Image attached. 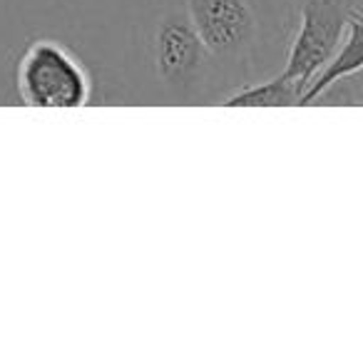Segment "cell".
<instances>
[{"label": "cell", "mask_w": 363, "mask_h": 363, "mask_svg": "<svg viewBox=\"0 0 363 363\" xmlns=\"http://www.w3.org/2000/svg\"><path fill=\"white\" fill-rule=\"evenodd\" d=\"M363 65V21L361 11H353L351 21H348L346 35H343L341 45L333 50V55L326 60V65L313 75L308 87L303 90L298 105H313V102L323 100L336 85H343L346 80L356 77Z\"/></svg>", "instance_id": "5"}, {"label": "cell", "mask_w": 363, "mask_h": 363, "mask_svg": "<svg viewBox=\"0 0 363 363\" xmlns=\"http://www.w3.org/2000/svg\"><path fill=\"white\" fill-rule=\"evenodd\" d=\"M16 92L28 107H82L92 100V75L70 45L35 38L16 62Z\"/></svg>", "instance_id": "3"}, {"label": "cell", "mask_w": 363, "mask_h": 363, "mask_svg": "<svg viewBox=\"0 0 363 363\" xmlns=\"http://www.w3.org/2000/svg\"><path fill=\"white\" fill-rule=\"evenodd\" d=\"M356 6L348 0H298L296 21L277 75L296 87L298 100L346 35Z\"/></svg>", "instance_id": "4"}, {"label": "cell", "mask_w": 363, "mask_h": 363, "mask_svg": "<svg viewBox=\"0 0 363 363\" xmlns=\"http://www.w3.org/2000/svg\"><path fill=\"white\" fill-rule=\"evenodd\" d=\"M137 45L152 82L172 102H219L217 70L192 23L187 0H147Z\"/></svg>", "instance_id": "2"}, {"label": "cell", "mask_w": 363, "mask_h": 363, "mask_svg": "<svg viewBox=\"0 0 363 363\" xmlns=\"http://www.w3.org/2000/svg\"><path fill=\"white\" fill-rule=\"evenodd\" d=\"M187 11L224 97L269 75L286 50L298 0H187Z\"/></svg>", "instance_id": "1"}]
</instances>
